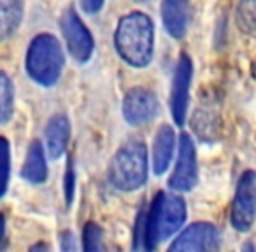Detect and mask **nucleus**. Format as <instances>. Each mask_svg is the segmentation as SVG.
<instances>
[{"label":"nucleus","mask_w":256,"mask_h":252,"mask_svg":"<svg viewBox=\"0 0 256 252\" xmlns=\"http://www.w3.org/2000/svg\"><path fill=\"white\" fill-rule=\"evenodd\" d=\"M153 21L142 12H130L120 19L114 44L120 56L132 67H146L153 58Z\"/></svg>","instance_id":"nucleus-1"},{"label":"nucleus","mask_w":256,"mask_h":252,"mask_svg":"<svg viewBox=\"0 0 256 252\" xmlns=\"http://www.w3.org/2000/svg\"><path fill=\"white\" fill-rule=\"evenodd\" d=\"M186 219V207L181 196L158 193L146 212L144 249L153 251L160 242L170 238Z\"/></svg>","instance_id":"nucleus-2"},{"label":"nucleus","mask_w":256,"mask_h":252,"mask_svg":"<svg viewBox=\"0 0 256 252\" xmlns=\"http://www.w3.org/2000/svg\"><path fill=\"white\" fill-rule=\"evenodd\" d=\"M109 179L121 191H136L148 179V151L142 142H128L114 154L109 165Z\"/></svg>","instance_id":"nucleus-3"},{"label":"nucleus","mask_w":256,"mask_h":252,"mask_svg":"<svg viewBox=\"0 0 256 252\" xmlns=\"http://www.w3.org/2000/svg\"><path fill=\"white\" fill-rule=\"evenodd\" d=\"M64 67V51L53 35L36 37L26 53V70L36 82L42 86H53L58 81Z\"/></svg>","instance_id":"nucleus-4"},{"label":"nucleus","mask_w":256,"mask_h":252,"mask_svg":"<svg viewBox=\"0 0 256 252\" xmlns=\"http://www.w3.org/2000/svg\"><path fill=\"white\" fill-rule=\"evenodd\" d=\"M256 219V174L246 172L240 177L232 205V224L235 230L248 231Z\"/></svg>","instance_id":"nucleus-5"},{"label":"nucleus","mask_w":256,"mask_h":252,"mask_svg":"<svg viewBox=\"0 0 256 252\" xmlns=\"http://www.w3.org/2000/svg\"><path fill=\"white\" fill-rule=\"evenodd\" d=\"M60 26L62 32H64L67 47L72 56H74V60L81 61V63L88 61L93 53V37L88 32V28L82 25V21L76 14L74 9L65 11V14L60 19Z\"/></svg>","instance_id":"nucleus-6"},{"label":"nucleus","mask_w":256,"mask_h":252,"mask_svg":"<svg viewBox=\"0 0 256 252\" xmlns=\"http://www.w3.org/2000/svg\"><path fill=\"white\" fill-rule=\"evenodd\" d=\"M198 172H196V154L193 140L188 133H182L179 140V156L174 174L170 177V188L176 191H190L195 188Z\"/></svg>","instance_id":"nucleus-7"},{"label":"nucleus","mask_w":256,"mask_h":252,"mask_svg":"<svg viewBox=\"0 0 256 252\" xmlns=\"http://www.w3.org/2000/svg\"><path fill=\"white\" fill-rule=\"evenodd\" d=\"M220 247V233L209 223H195L170 245L172 252H202Z\"/></svg>","instance_id":"nucleus-8"},{"label":"nucleus","mask_w":256,"mask_h":252,"mask_svg":"<svg viewBox=\"0 0 256 252\" xmlns=\"http://www.w3.org/2000/svg\"><path fill=\"white\" fill-rule=\"evenodd\" d=\"M190 82H192V60L186 54H182L178 61V67H176L174 81H172V91H170V112L179 126H182L186 119Z\"/></svg>","instance_id":"nucleus-9"},{"label":"nucleus","mask_w":256,"mask_h":252,"mask_svg":"<svg viewBox=\"0 0 256 252\" xmlns=\"http://www.w3.org/2000/svg\"><path fill=\"white\" fill-rule=\"evenodd\" d=\"M124 119L134 126L151 121L158 114V100L150 89L134 88L126 93L123 102Z\"/></svg>","instance_id":"nucleus-10"},{"label":"nucleus","mask_w":256,"mask_h":252,"mask_svg":"<svg viewBox=\"0 0 256 252\" xmlns=\"http://www.w3.org/2000/svg\"><path fill=\"white\" fill-rule=\"evenodd\" d=\"M192 4L190 0H164L162 2V19L174 39H181L188 30Z\"/></svg>","instance_id":"nucleus-11"},{"label":"nucleus","mask_w":256,"mask_h":252,"mask_svg":"<svg viewBox=\"0 0 256 252\" xmlns=\"http://www.w3.org/2000/svg\"><path fill=\"white\" fill-rule=\"evenodd\" d=\"M70 137V123L64 114H58L50 119L46 126V144L51 158H60L65 153Z\"/></svg>","instance_id":"nucleus-12"},{"label":"nucleus","mask_w":256,"mask_h":252,"mask_svg":"<svg viewBox=\"0 0 256 252\" xmlns=\"http://www.w3.org/2000/svg\"><path fill=\"white\" fill-rule=\"evenodd\" d=\"M174 130L167 124H164L156 133L154 139V149H153V165H154V174H164L168 168V163L172 160V153H174Z\"/></svg>","instance_id":"nucleus-13"},{"label":"nucleus","mask_w":256,"mask_h":252,"mask_svg":"<svg viewBox=\"0 0 256 252\" xmlns=\"http://www.w3.org/2000/svg\"><path fill=\"white\" fill-rule=\"evenodd\" d=\"M23 179H26L32 184H40L46 181L48 177V168H46V158H44V151L40 142H32L30 144L28 154H26L25 165L22 170Z\"/></svg>","instance_id":"nucleus-14"},{"label":"nucleus","mask_w":256,"mask_h":252,"mask_svg":"<svg viewBox=\"0 0 256 252\" xmlns=\"http://www.w3.org/2000/svg\"><path fill=\"white\" fill-rule=\"evenodd\" d=\"M23 16V0H0V40L8 39Z\"/></svg>","instance_id":"nucleus-15"},{"label":"nucleus","mask_w":256,"mask_h":252,"mask_svg":"<svg viewBox=\"0 0 256 252\" xmlns=\"http://www.w3.org/2000/svg\"><path fill=\"white\" fill-rule=\"evenodd\" d=\"M192 124H193V130H195V132L198 133L200 139H204L206 142H212V140L218 137L216 117L210 116L207 110H196Z\"/></svg>","instance_id":"nucleus-16"},{"label":"nucleus","mask_w":256,"mask_h":252,"mask_svg":"<svg viewBox=\"0 0 256 252\" xmlns=\"http://www.w3.org/2000/svg\"><path fill=\"white\" fill-rule=\"evenodd\" d=\"M237 23L242 32H252L256 28V0H238Z\"/></svg>","instance_id":"nucleus-17"},{"label":"nucleus","mask_w":256,"mask_h":252,"mask_svg":"<svg viewBox=\"0 0 256 252\" xmlns=\"http://www.w3.org/2000/svg\"><path fill=\"white\" fill-rule=\"evenodd\" d=\"M12 116V84L11 79L0 72V123H6Z\"/></svg>","instance_id":"nucleus-18"},{"label":"nucleus","mask_w":256,"mask_h":252,"mask_svg":"<svg viewBox=\"0 0 256 252\" xmlns=\"http://www.w3.org/2000/svg\"><path fill=\"white\" fill-rule=\"evenodd\" d=\"M9 174H11V151H9V142L0 137V198L8 191Z\"/></svg>","instance_id":"nucleus-19"},{"label":"nucleus","mask_w":256,"mask_h":252,"mask_svg":"<svg viewBox=\"0 0 256 252\" xmlns=\"http://www.w3.org/2000/svg\"><path fill=\"white\" fill-rule=\"evenodd\" d=\"M82 247L86 252H98L104 249L102 245V230L95 223H88L82 231Z\"/></svg>","instance_id":"nucleus-20"},{"label":"nucleus","mask_w":256,"mask_h":252,"mask_svg":"<svg viewBox=\"0 0 256 252\" xmlns=\"http://www.w3.org/2000/svg\"><path fill=\"white\" fill-rule=\"evenodd\" d=\"M74 188H76V175H74V168H72V160H68L67 174H65V196H67V203L72 202Z\"/></svg>","instance_id":"nucleus-21"},{"label":"nucleus","mask_w":256,"mask_h":252,"mask_svg":"<svg viewBox=\"0 0 256 252\" xmlns=\"http://www.w3.org/2000/svg\"><path fill=\"white\" fill-rule=\"evenodd\" d=\"M82 9H84L88 14H93V12H98L100 7L104 5V0H81Z\"/></svg>","instance_id":"nucleus-22"},{"label":"nucleus","mask_w":256,"mask_h":252,"mask_svg":"<svg viewBox=\"0 0 256 252\" xmlns=\"http://www.w3.org/2000/svg\"><path fill=\"white\" fill-rule=\"evenodd\" d=\"M62 251H76V242H74V237H72L70 231H65L62 233Z\"/></svg>","instance_id":"nucleus-23"},{"label":"nucleus","mask_w":256,"mask_h":252,"mask_svg":"<svg viewBox=\"0 0 256 252\" xmlns=\"http://www.w3.org/2000/svg\"><path fill=\"white\" fill-rule=\"evenodd\" d=\"M4 230H6V219L4 216H0V240L4 237Z\"/></svg>","instance_id":"nucleus-24"},{"label":"nucleus","mask_w":256,"mask_h":252,"mask_svg":"<svg viewBox=\"0 0 256 252\" xmlns=\"http://www.w3.org/2000/svg\"><path fill=\"white\" fill-rule=\"evenodd\" d=\"M137 2H148V0H137Z\"/></svg>","instance_id":"nucleus-25"}]
</instances>
